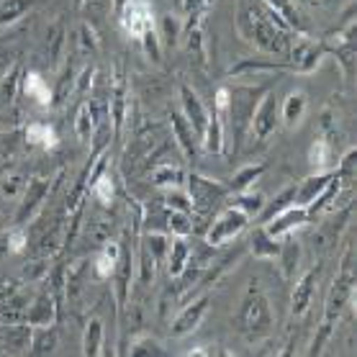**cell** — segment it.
Here are the masks:
<instances>
[{"instance_id":"52a82bcc","label":"cell","mask_w":357,"mask_h":357,"mask_svg":"<svg viewBox=\"0 0 357 357\" xmlns=\"http://www.w3.org/2000/svg\"><path fill=\"white\" fill-rule=\"evenodd\" d=\"M275 123H278V100H275V93L268 90V93L260 98L257 108H255V116H252V123H250V134L255 137V142H265V139L275 131Z\"/></svg>"},{"instance_id":"7dc6e473","label":"cell","mask_w":357,"mask_h":357,"mask_svg":"<svg viewBox=\"0 0 357 357\" xmlns=\"http://www.w3.org/2000/svg\"><path fill=\"white\" fill-rule=\"evenodd\" d=\"M111 236H114V224H111V221H106V219L93 221V227H90V242L100 247V244H106Z\"/></svg>"},{"instance_id":"c3c4849f","label":"cell","mask_w":357,"mask_h":357,"mask_svg":"<svg viewBox=\"0 0 357 357\" xmlns=\"http://www.w3.org/2000/svg\"><path fill=\"white\" fill-rule=\"evenodd\" d=\"M142 47H144V54L152 62H160V57H162V52H160V36H157V31L152 29V31H146L144 36H142Z\"/></svg>"},{"instance_id":"e0dca14e","label":"cell","mask_w":357,"mask_h":357,"mask_svg":"<svg viewBox=\"0 0 357 357\" xmlns=\"http://www.w3.org/2000/svg\"><path fill=\"white\" fill-rule=\"evenodd\" d=\"M31 303V296L24 291H10L6 298H0V321L3 324H21L26 319V309Z\"/></svg>"},{"instance_id":"ab89813d","label":"cell","mask_w":357,"mask_h":357,"mask_svg":"<svg viewBox=\"0 0 357 357\" xmlns=\"http://www.w3.org/2000/svg\"><path fill=\"white\" fill-rule=\"evenodd\" d=\"M293 203H296V185H288L285 190H280V193L275 195V201L265 208V213H262V224L270 221L273 216H278L280 211H285V208H291Z\"/></svg>"},{"instance_id":"8992f818","label":"cell","mask_w":357,"mask_h":357,"mask_svg":"<svg viewBox=\"0 0 357 357\" xmlns=\"http://www.w3.org/2000/svg\"><path fill=\"white\" fill-rule=\"evenodd\" d=\"M121 16L123 31L129 33L131 39H142L146 31H152V6L146 0H126V6L119 10Z\"/></svg>"},{"instance_id":"d590c367","label":"cell","mask_w":357,"mask_h":357,"mask_svg":"<svg viewBox=\"0 0 357 357\" xmlns=\"http://www.w3.org/2000/svg\"><path fill=\"white\" fill-rule=\"evenodd\" d=\"M283 62H268V59H242L236 62L229 75H252V73H273V70H283Z\"/></svg>"},{"instance_id":"b9f144b4","label":"cell","mask_w":357,"mask_h":357,"mask_svg":"<svg viewBox=\"0 0 357 357\" xmlns=\"http://www.w3.org/2000/svg\"><path fill=\"white\" fill-rule=\"evenodd\" d=\"M160 36H162V44L165 47H175L180 39V18L172 16V13H165L160 18Z\"/></svg>"},{"instance_id":"d4e9b609","label":"cell","mask_w":357,"mask_h":357,"mask_svg":"<svg viewBox=\"0 0 357 357\" xmlns=\"http://www.w3.org/2000/svg\"><path fill=\"white\" fill-rule=\"evenodd\" d=\"M103 352V321L100 317H90L82 332V355L96 357Z\"/></svg>"},{"instance_id":"f546056e","label":"cell","mask_w":357,"mask_h":357,"mask_svg":"<svg viewBox=\"0 0 357 357\" xmlns=\"http://www.w3.org/2000/svg\"><path fill=\"white\" fill-rule=\"evenodd\" d=\"M26 185H29V178H26L24 170H16V167H10L0 175V193L6 195V198H18V195H24Z\"/></svg>"},{"instance_id":"7c38bea8","label":"cell","mask_w":357,"mask_h":357,"mask_svg":"<svg viewBox=\"0 0 357 357\" xmlns=\"http://www.w3.org/2000/svg\"><path fill=\"white\" fill-rule=\"evenodd\" d=\"M180 114L185 116V121L190 123L195 137L203 139V131H206V123H208V114L203 108L201 98L195 96V90H190L188 85H180Z\"/></svg>"},{"instance_id":"f907efd6","label":"cell","mask_w":357,"mask_h":357,"mask_svg":"<svg viewBox=\"0 0 357 357\" xmlns=\"http://www.w3.org/2000/svg\"><path fill=\"white\" fill-rule=\"evenodd\" d=\"M47 273H49V257H39L36 262L29 265V270H24V278L39 280V278H47Z\"/></svg>"},{"instance_id":"f5cc1de1","label":"cell","mask_w":357,"mask_h":357,"mask_svg":"<svg viewBox=\"0 0 357 357\" xmlns=\"http://www.w3.org/2000/svg\"><path fill=\"white\" fill-rule=\"evenodd\" d=\"M6 242H8L10 252H24L26 250V231H21V229H13V231L6 236Z\"/></svg>"},{"instance_id":"cb8c5ba5","label":"cell","mask_w":357,"mask_h":357,"mask_svg":"<svg viewBox=\"0 0 357 357\" xmlns=\"http://www.w3.org/2000/svg\"><path fill=\"white\" fill-rule=\"evenodd\" d=\"M167 273L170 278H178L183 270L188 268V262H190V247H188L185 236H175L170 239V250H167Z\"/></svg>"},{"instance_id":"ffe728a7","label":"cell","mask_w":357,"mask_h":357,"mask_svg":"<svg viewBox=\"0 0 357 357\" xmlns=\"http://www.w3.org/2000/svg\"><path fill=\"white\" fill-rule=\"evenodd\" d=\"M201 142H203V146H206V152H211V155L224 152V111L213 108Z\"/></svg>"},{"instance_id":"4316f807","label":"cell","mask_w":357,"mask_h":357,"mask_svg":"<svg viewBox=\"0 0 357 357\" xmlns=\"http://www.w3.org/2000/svg\"><path fill=\"white\" fill-rule=\"evenodd\" d=\"M268 8H273L278 13V16L283 18L285 24L291 26V29H296V31L306 33V24H303V18H301L298 8L293 6V0H262Z\"/></svg>"},{"instance_id":"60d3db41","label":"cell","mask_w":357,"mask_h":357,"mask_svg":"<svg viewBox=\"0 0 357 357\" xmlns=\"http://www.w3.org/2000/svg\"><path fill=\"white\" fill-rule=\"evenodd\" d=\"M26 139H29L31 144H39V146L57 144V134H54V129L47 126V123H31V126L26 129Z\"/></svg>"},{"instance_id":"681fc988","label":"cell","mask_w":357,"mask_h":357,"mask_svg":"<svg viewBox=\"0 0 357 357\" xmlns=\"http://www.w3.org/2000/svg\"><path fill=\"white\" fill-rule=\"evenodd\" d=\"M80 44H82V49H88V52H93V54L100 49L96 31H93V26H90L88 21H85V24H82V29H80Z\"/></svg>"},{"instance_id":"3957f363","label":"cell","mask_w":357,"mask_h":357,"mask_svg":"<svg viewBox=\"0 0 357 357\" xmlns=\"http://www.w3.org/2000/svg\"><path fill=\"white\" fill-rule=\"evenodd\" d=\"M265 88H229V121H231V134H234V146H239L250 131L252 116L255 108L260 103V98L265 96Z\"/></svg>"},{"instance_id":"6da1fadb","label":"cell","mask_w":357,"mask_h":357,"mask_svg":"<svg viewBox=\"0 0 357 357\" xmlns=\"http://www.w3.org/2000/svg\"><path fill=\"white\" fill-rule=\"evenodd\" d=\"M236 29L250 44L265 52H288V39L293 33L291 26L262 0H239Z\"/></svg>"},{"instance_id":"db71d44e","label":"cell","mask_w":357,"mask_h":357,"mask_svg":"<svg viewBox=\"0 0 357 357\" xmlns=\"http://www.w3.org/2000/svg\"><path fill=\"white\" fill-rule=\"evenodd\" d=\"M188 355H193V357H208V355H224V352H221L219 347H216V344H201V347H193L190 349V352H188Z\"/></svg>"},{"instance_id":"11a10c76","label":"cell","mask_w":357,"mask_h":357,"mask_svg":"<svg viewBox=\"0 0 357 357\" xmlns=\"http://www.w3.org/2000/svg\"><path fill=\"white\" fill-rule=\"evenodd\" d=\"M123 6H126V0H114V10H116V13H119Z\"/></svg>"},{"instance_id":"ba28073f","label":"cell","mask_w":357,"mask_h":357,"mask_svg":"<svg viewBox=\"0 0 357 357\" xmlns=\"http://www.w3.org/2000/svg\"><path fill=\"white\" fill-rule=\"evenodd\" d=\"M206 311H208V296H201V298L190 301L188 306L180 309V314L175 317L172 321V337H188V334H193L198 326H201L203 317H206Z\"/></svg>"},{"instance_id":"5b68a950","label":"cell","mask_w":357,"mask_h":357,"mask_svg":"<svg viewBox=\"0 0 357 357\" xmlns=\"http://www.w3.org/2000/svg\"><path fill=\"white\" fill-rule=\"evenodd\" d=\"M185 193H188V198H190V206H193L195 211L206 213V211H211V206H216V203L229 193V188L216 183V180H208L193 172V175H188Z\"/></svg>"},{"instance_id":"603a6c76","label":"cell","mask_w":357,"mask_h":357,"mask_svg":"<svg viewBox=\"0 0 357 357\" xmlns=\"http://www.w3.org/2000/svg\"><path fill=\"white\" fill-rule=\"evenodd\" d=\"M59 344V332L54 326H33L29 355H52Z\"/></svg>"},{"instance_id":"2e32d148","label":"cell","mask_w":357,"mask_h":357,"mask_svg":"<svg viewBox=\"0 0 357 357\" xmlns=\"http://www.w3.org/2000/svg\"><path fill=\"white\" fill-rule=\"evenodd\" d=\"M317 280H319V270H311L306 275H301V280L293 285V296H291V311L296 317H303L309 311L311 301H314V291H317Z\"/></svg>"},{"instance_id":"44dd1931","label":"cell","mask_w":357,"mask_h":357,"mask_svg":"<svg viewBox=\"0 0 357 357\" xmlns=\"http://www.w3.org/2000/svg\"><path fill=\"white\" fill-rule=\"evenodd\" d=\"M306 103H309V98H306V93H303V90H293V93H288V98L283 100V108H280L283 123L288 126V129H296V126L303 121Z\"/></svg>"},{"instance_id":"7a4b0ae2","label":"cell","mask_w":357,"mask_h":357,"mask_svg":"<svg viewBox=\"0 0 357 357\" xmlns=\"http://www.w3.org/2000/svg\"><path fill=\"white\" fill-rule=\"evenodd\" d=\"M236 326L247 340L257 342L273 332V309L270 298L260 288L250 285V291L244 293L239 311H236Z\"/></svg>"},{"instance_id":"9f6ffc18","label":"cell","mask_w":357,"mask_h":357,"mask_svg":"<svg viewBox=\"0 0 357 357\" xmlns=\"http://www.w3.org/2000/svg\"><path fill=\"white\" fill-rule=\"evenodd\" d=\"M75 3H77V6H80V3H82V0H75Z\"/></svg>"},{"instance_id":"8d00e7d4","label":"cell","mask_w":357,"mask_h":357,"mask_svg":"<svg viewBox=\"0 0 357 357\" xmlns=\"http://www.w3.org/2000/svg\"><path fill=\"white\" fill-rule=\"evenodd\" d=\"M65 49V26L62 24H52L47 29V57L52 65L59 62V54Z\"/></svg>"},{"instance_id":"5bb4252c","label":"cell","mask_w":357,"mask_h":357,"mask_svg":"<svg viewBox=\"0 0 357 357\" xmlns=\"http://www.w3.org/2000/svg\"><path fill=\"white\" fill-rule=\"evenodd\" d=\"M31 332L33 326H29L26 321H21V324H6L0 329V349L3 352H13V355L29 352Z\"/></svg>"},{"instance_id":"1f68e13d","label":"cell","mask_w":357,"mask_h":357,"mask_svg":"<svg viewBox=\"0 0 357 357\" xmlns=\"http://www.w3.org/2000/svg\"><path fill=\"white\" fill-rule=\"evenodd\" d=\"M268 170V165L260 162V165H247V167H242V170H236V175L231 178V183H229V190H234V193H242V190H250L257 180H260L262 172Z\"/></svg>"},{"instance_id":"ee69618b","label":"cell","mask_w":357,"mask_h":357,"mask_svg":"<svg viewBox=\"0 0 357 357\" xmlns=\"http://www.w3.org/2000/svg\"><path fill=\"white\" fill-rule=\"evenodd\" d=\"M165 206L167 208H175V211H193V206H190V198H188L185 190H180V188H170L167 195H165Z\"/></svg>"},{"instance_id":"f6af8a7d","label":"cell","mask_w":357,"mask_h":357,"mask_svg":"<svg viewBox=\"0 0 357 357\" xmlns=\"http://www.w3.org/2000/svg\"><path fill=\"white\" fill-rule=\"evenodd\" d=\"M236 206H239V208H242V211L252 219V216L262 208V195L252 193V188H250V190H242V193H239V198H236Z\"/></svg>"},{"instance_id":"8fae6325","label":"cell","mask_w":357,"mask_h":357,"mask_svg":"<svg viewBox=\"0 0 357 357\" xmlns=\"http://www.w3.org/2000/svg\"><path fill=\"white\" fill-rule=\"evenodd\" d=\"M352 288H355V275L340 273V275H337V280L332 283L329 298H326L324 319H329V321H334V324H337V319H340V314L344 311V306L352 301Z\"/></svg>"},{"instance_id":"e575fe53","label":"cell","mask_w":357,"mask_h":357,"mask_svg":"<svg viewBox=\"0 0 357 357\" xmlns=\"http://www.w3.org/2000/svg\"><path fill=\"white\" fill-rule=\"evenodd\" d=\"M33 6V0H3L0 3V26L16 24L18 18L26 16V10Z\"/></svg>"},{"instance_id":"83f0119b","label":"cell","mask_w":357,"mask_h":357,"mask_svg":"<svg viewBox=\"0 0 357 357\" xmlns=\"http://www.w3.org/2000/svg\"><path fill=\"white\" fill-rule=\"evenodd\" d=\"M24 93H26V98H29V100L39 103V106H49V103H52V90H49V85L44 82V77H41L39 73L26 75Z\"/></svg>"},{"instance_id":"277c9868","label":"cell","mask_w":357,"mask_h":357,"mask_svg":"<svg viewBox=\"0 0 357 357\" xmlns=\"http://www.w3.org/2000/svg\"><path fill=\"white\" fill-rule=\"evenodd\" d=\"M250 224V216L239 208V206H229L213 219V224L206 231V244L208 247H224L234 236H239L244 231V227Z\"/></svg>"},{"instance_id":"7bdbcfd3","label":"cell","mask_w":357,"mask_h":357,"mask_svg":"<svg viewBox=\"0 0 357 357\" xmlns=\"http://www.w3.org/2000/svg\"><path fill=\"white\" fill-rule=\"evenodd\" d=\"M75 131H77V139H80V142H88V139L93 137V111H90L88 103H82L80 111H77Z\"/></svg>"},{"instance_id":"f1b7e54d","label":"cell","mask_w":357,"mask_h":357,"mask_svg":"<svg viewBox=\"0 0 357 357\" xmlns=\"http://www.w3.org/2000/svg\"><path fill=\"white\" fill-rule=\"evenodd\" d=\"M152 183L160 188H180L183 185V180H185V172L180 170V165H170V162H162L157 165L155 170H152Z\"/></svg>"},{"instance_id":"d6986e66","label":"cell","mask_w":357,"mask_h":357,"mask_svg":"<svg viewBox=\"0 0 357 357\" xmlns=\"http://www.w3.org/2000/svg\"><path fill=\"white\" fill-rule=\"evenodd\" d=\"M170 126H172V134H175V142H178L180 149H183V155L185 157L198 155V142H201V139L195 137V131L190 129V123L185 121V116L180 114V111H170Z\"/></svg>"},{"instance_id":"484cf974","label":"cell","mask_w":357,"mask_h":357,"mask_svg":"<svg viewBox=\"0 0 357 357\" xmlns=\"http://www.w3.org/2000/svg\"><path fill=\"white\" fill-rule=\"evenodd\" d=\"M126 352L134 357H165L167 355V349H165L155 337H149V334H134Z\"/></svg>"},{"instance_id":"ac0fdd59","label":"cell","mask_w":357,"mask_h":357,"mask_svg":"<svg viewBox=\"0 0 357 357\" xmlns=\"http://www.w3.org/2000/svg\"><path fill=\"white\" fill-rule=\"evenodd\" d=\"M332 175H334V170H329V172H314V175L303 180L301 185H296V206H301V208H309L311 203H314L319 195L324 193V188L329 185Z\"/></svg>"},{"instance_id":"9c48e42d","label":"cell","mask_w":357,"mask_h":357,"mask_svg":"<svg viewBox=\"0 0 357 357\" xmlns=\"http://www.w3.org/2000/svg\"><path fill=\"white\" fill-rule=\"evenodd\" d=\"M47 195H49L47 180H31V183L26 185L21 206H18V211H16V227H21V224H26V221H31L33 216L41 211V206L47 203Z\"/></svg>"},{"instance_id":"4dcf8cb0","label":"cell","mask_w":357,"mask_h":357,"mask_svg":"<svg viewBox=\"0 0 357 357\" xmlns=\"http://www.w3.org/2000/svg\"><path fill=\"white\" fill-rule=\"evenodd\" d=\"M167 208V206H165ZM193 216L188 211H175V208H167L165 213V229H167V234H175V236H188L193 234Z\"/></svg>"},{"instance_id":"bcb514c9","label":"cell","mask_w":357,"mask_h":357,"mask_svg":"<svg viewBox=\"0 0 357 357\" xmlns=\"http://www.w3.org/2000/svg\"><path fill=\"white\" fill-rule=\"evenodd\" d=\"M82 6H85V16H88L90 26L100 24V18L106 16L108 8H111V3H108V0H82Z\"/></svg>"},{"instance_id":"7402d4cb","label":"cell","mask_w":357,"mask_h":357,"mask_svg":"<svg viewBox=\"0 0 357 357\" xmlns=\"http://www.w3.org/2000/svg\"><path fill=\"white\" fill-rule=\"evenodd\" d=\"M250 250L255 257L260 260H278V252H280V239H273V236L265 231V227L255 229L250 236Z\"/></svg>"},{"instance_id":"816d5d0a","label":"cell","mask_w":357,"mask_h":357,"mask_svg":"<svg viewBox=\"0 0 357 357\" xmlns=\"http://www.w3.org/2000/svg\"><path fill=\"white\" fill-rule=\"evenodd\" d=\"M188 52H195L203 57V26L195 24L190 31H188Z\"/></svg>"},{"instance_id":"74e56055","label":"cell","mask_w":357,"mask_h":357,"mask_svg":"<svg viewBox=\"0 0 357 357\" xmlns=\"http://www.w3.org/2000/svg\"><path fill=\"white\" fill-rule=\"evenodd\" d=\"M332 146L326 144L324 139H319L311 144V152H309V160L311 165L317 167V172H329L332 170Z\"/></svg>"},{"instance_id":"d6a6232c","label":"cell","mask_w":357,"mask_h":357,"mask_svg":"<svg viewBox=\"0 0 357 357\" xmlns=\"http://www.w3.org/2000/svg\"><path fill=\"white\" fill-rule=\"evenodd\" d=\"M142 247L152 255L155 262H165L167 250H170V234L167 231H146L144 239H142Z\"/></svg>"},{"instance_id":"4fadbf2b","label":"cell","mask_w":357,"mask_h":357,"mask_svg":"<svg viewBox=\"0 0 357 357\" xmlns=\"http://www.w3.org/2000/svg\"><path fill=\"white\" fill-rule=\"evenodd\" d=\"M57 319V298L52 293H39L33 296L29 309H26V324L29 326H52Z\"/></svg>"},{"instance_id":"9a60e30c","label":"cell","mask_w":357,"mask_h":357,"mask_svg":"<svg viewBox=\"0 0 357 357\" xmlns=\"http://www.w3.org/2000/svg\"><path fill=\"white\" fill-rule=\"evenodd\" d=\"M119 257H121V244H116L114 239L100 244V250L93 255V273H96L98 280L114 278L116 268H119Z\"/></svg>"},{"instance_id":"836d02e7","label":"cell","mask_w":357,"mask_h":357,"mask_svg":"<svg viewBox=\"0 0 357 357\" xmlns=\"http://www.w3.org/2000/svg\"><path fill=\"white\" fill-rule=\"evenodd\" d=\"M278 260H280V270H283V278L285 280H291L296 268H298V260H301V247L291 239H285L280 242V252H278Z\"/></svg>"},{"instance_id":"30bf717a","label":"cell","mask_w":357,"mask_h":357,"mask_svg":"<svg viewBox=\"0 0 357 357\" xmlns=\"http://www.w3.org/2000/svg\"><path fill=\"white\" fill-rule=\"evenodd\" d=\"M306 221H309V211L293 203L291 208L280 211L278 216H273L270 221H265L262 227H265V231H268V234L273 236V239H285V236L291 234L293 229L303 227Z\"/></svg>"},{"instance_id":"f35d334b","label":"cell","mask_w":357,"mask_h":357,"mask_svg":"<svg viewBox=\"0 0 357 357\" xmlns=\"http://www.w3.org/2000/svg\"><path fill=\"white\" fill-rule=\"evenodd\" d=\"M59 247H65V229H62V224H54V227L49 229L47 234L41 236L39 242V257H49L52 252H57Z\"/></svg>"}]
</instances>
